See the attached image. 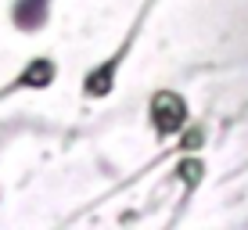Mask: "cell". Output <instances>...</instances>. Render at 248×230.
<instances>
[{"instance_id": "3", "label": "cell", "mask_w": 248, "mask_h": 230, "mask_svg": "<svg viewBox=\"0 0 248 230\" xmlns=\"http://www.w3.org/2000/svg\"><path fill=\"white\" fill-rule=\"evenodd\" d=\"M50 79H54V65L44 61V58H40V61H32L29 69L22 72V83H25V87H47Z\"/></svg>"}, {"instance_id": "1", "label": "cell", "mask_w": 248, "mask_h": 230, "mask_svg": "<svg viewBox=\"0 0 248 230\" xmlns=\"http://www.w3.org/2000/svg\"><path fill=\"white\" fill-rule=\"evenodd\" d=\"M151 115H155V126L162 133H173V130L184 126L187 108H184V101L176 97V93H155V101H151Z\"/></svg>"}, {"instance_id": "2", "label": "cell", "mask_w": 248, "mask_h": 230, "mask_svg": "<svg viewBox=\"0 0 248 230\" xmlns=\"http://www.w3.org/2000/svg\"><path fill=\"white\" fill-rule=\"evenodd\" d=\"M47 18V0H18L15 4V22L22 29H40Z\"/></svg>"}]
</instances>
